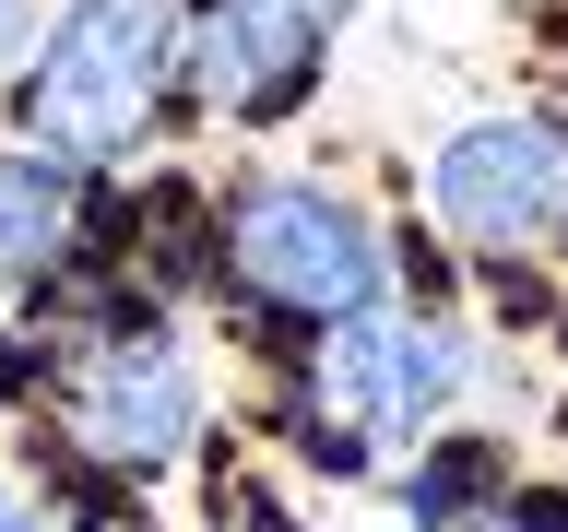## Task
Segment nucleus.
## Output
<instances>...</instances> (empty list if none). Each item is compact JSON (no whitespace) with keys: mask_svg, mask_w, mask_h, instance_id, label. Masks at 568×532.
<instances>
[{"mask_svg":"<svg viewBox=\"0 0 568 532\" xmlns=\"http://www.w3.org/2000/svg\"><path fill=\"white\" fill-rule=\"evenodd\" d=\"M154 83H166V12L154 0H71L24 71L36 154H60V166L131 154L142 119H154Z\"/></svg>","mask_w":568,"mask_h":532,"instance_id":"f257e3e1","label":"nucleus"},{"mask_svg":"<svg viewBox=\"0 0 568 532\" xmlns=\"http://www.w3.org/2000/svg\"><path fill=\"white\" fill-rule=\"evenodd\" d=\"M225 260H237V284L273 296L284 319H344V308L379 296V237H367L332 190H248Z\"/></svg>","mask_w":568,"mask_h":532,"instance_id":"f03ea898","label":"nucleus"},{"mask_svg":"<svg viewBox=\"0 0 568 532\" xmlns=\"http://www.w3.org/2000/svg\"><path fill=\"white\" fill-rule=\"evenodd\" d=\"M438 213L474 248H532L568 225V131L557 119H474L438 154Z\"/></svg>","mask_w":568,"mask_h":532,"instance_id":"7ed1b4c3","label":"nucleus"},{"mask_svg":"<svg viewBox=\"0 0 568 532\" xmlns=\"http://www.w3.org/2000/svg\"><path fill=\"white\" fill-rule=\"evenodd\" d=\"M71 426H83L106 461H166L178 438L202 426L190 355H178V344H95L83 379H71Z\"/></svg>","mask_w":568,"mask_h":532,"instance_id":"20e7f679","label":"nucleus"},{"mask_svg":"<svg viewBox=\"0 0 568 532\" xmlns=\"http://www.w3.org/2000/svg\"><path fill=\"white\" fill-rule=\"evenodd\" d=\"M190 71H202L213 106L273 119V106L320 71V12H308V0H202V24H190Z\"/></svg>","mask_w":568,"mask_h":532,"instance_id":"39448f33","label":"nucleus"},{"mask_svg":"<svg viewBox=\"0 0 568 532\" xmlns=\"http://www.w3.org/2000/svg\"><path fill=\"white\" fill-rule=\"evenodd\" d=\"M462 355L426 331V319H379V308H344V331H332V390H344L355 426H426L438 402H450Z\"/></svg>","mask_w":568,"mask_h":532,"instance_id":"423d86ee","label":"nucleus"},{"mask_svg":"<svg viewBox=\"0 0 568 532\" xmlns=\"http://www.w3.org/2000/svg\"><path fill=\"white\" fill-rule=\"evenodd\" d=\"M71 248V166L60 154H0V284L48 273Z\"/></svg>","mask_w":568,"mask_h":532,"instance_id":"0eeeda50","label":"nucleus"},{"mask_svg":"<svg viewBox=\"0 0 568 532\" xmlns=\"http://www.w3.org/2000/svg\"><path fill=\"white\" fill-rule=\"evenodd\" d=\"M12 48H24V0H0V60H12Z\"/></svg>","mask_w":568,"mask_h":532,"instance_id":"6e6552de","label":"nucleus"},{"mask_svg":"<svg viewBox=\"0 0 568 532\" xmlns=\"http://www.w3.org/2000/svg\"><path fill=\"white\" fill-rule=\"evenodd\" d=\"M0 532H36V521H24V497H0Z\"/></svg>","mask_w":568,"mask_h":532,"instance_id":"1a4fd4ad","label":"nucleus"},{"mask_svg":"<svg viewBox=\"0 0 568 532\" xmlns=\"http://www.w3.org/2000/svg\"><path fill=\"white\" fill-rule=\"evenodd\" d=\"M521 532H532V521H521Z\"/></svg>","mask_w":568,"mask_h":532,"instance_id":"9d476101","label":"nucleus"}]
</instances>
